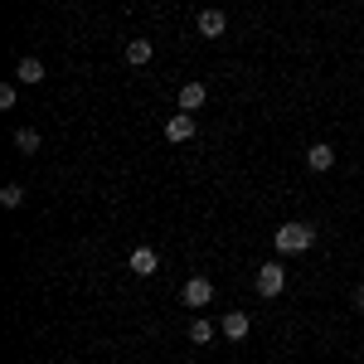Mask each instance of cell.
I'll return each instance as SVG.
<instances>
[{"label":"cell","mask_w":364,"mask_h":364,"mask_svg":"<svg viewBox=\"0 0 364 364\" xmlns=\"http://www.w3.org/2000/svg\"><path fill=\"white\" fill-rule=\"evenodd\" d=\"M0 204H5V209H20V204H25V185H5V190H0Z\"/></svg>","instance_id":"14"},{"label":"cell","mask_w":364,"mask_h":364,"mask_svg":"<svg viewBox=\"0 0 364 364\" xmlns=\"http://www.w3.org/2000/svg\"><path fill=\"white\" fill-rule=\"evenodd\" d=\"M282 287H287L282 262H262V267H257V296H282Z\"/></svg>","instance_id":"3"},{"label":"cell","mask_w":364,"mask_h":364,"mask_svg":"<svg viewBox=\"0 0 364 364\" xmlns=\"http://www.w3.org/2000/svg\"><path fill=\"white\" fill-rule=\"evenodd\" d=\"M248 331H252L248 311H224V321H219V336L224 340H248Z\"/></svg>","instance_id":"6"},{"label":"cell","mask_w":364,"mask_h":364,"mask_svg":"<svg viewBox=\"0 0 364 364\" xmlns=\"http://www.w3.org/2000/svg\"><path fill=\"white\" fill-rule=\"evenodd\" d=\"M214 336H219L214 321H195V326H190V345H214Z\"/></svg>","instance_id":"13"},{"label":"cell","mask_w":364,"mask_h":364,"mask_svg":"<svg viewBox=\"0 0 364 364\" xmlns=\"http://www.w3.org/2000/svg\"><path fill=\"white\" fill-rule=\"evenodd\" d=\"M355 306L364 311V282H360V287H355Z\"/></svg>","instance_id":"16"},{"label":"cell","mask_w":364,"mask_h":364,"mask_svg":"<svg viewBox=\"0 0 364 364\" xmlns=\"http://www.w3.org/2000/svg\"><path fill=\"white\" fill-rule=\"evenodd\" d=\"M204 97H209V87H204V83H185V87H180V112H199Z\"/></svg>","instance_id":"10"},{"label":"cell","mask_w":364,"mask_h":364,"mask_svg":"<svg viewBox=\"0 0 364 364\" xmlns=\"http://www.w3.org/2000/svg\"><path fill=\"white\" fill-rule=\"evenodd\" d=\"M272 243H277V252H282V257H296V252L316 248V224H282Z\"/></svg>","instance_id":"1"},{"label":"cell","mask_w":364,"mask_h":364,"mask_svg":"<svg viewBox=\"0 0 364 364\" xmlns=\"http://www.w3.org/2000/svg\"><path fill=\"white\" fill-rule=\"evenodd\" d=\"M151 58H156V44H151V39H132V44H127V63H132V68H146Z\"/></svg>","instance_id":"11"},{"label":"cell","mask_w":364,"mask_h":364,"mask_svg":"<svg viewBox=\"0 0 364 364\" xmlns=\"http://www.w3.org/2000/svg\"><path fill=\"white\" fill-rule=\"evenodd\" d=\"M166 141L170 146H185V141H195V112H175L166 122Z\"/></svg>","instance_id":"5"},{"label":"cell","mask_w":364,"mask_h":364,"mask_svg":"<svg viewBox=\"0 0 364 364\" xmlns=\"http://www.w3.org/2000/svg\"><path fill=\"white\" fill-rule=\"evenodd\" d=\"M127 267H132L136 277H151V272L161 267V257H156V248H132V257H127Z\"/></svg>","instance_id":"7"},{"label":"cell","mask_w":364,"mask_h":364,"mask_svg":"<svg viewBox=\"0 0 364 364\" xmlns=\"http://www.w3.org/2000/svg\"><path fill=\"white\" fill-rule=\"evenodd\" d=\"M306 166L316 170V175H321V170H331V166H336V146H326V141H316V146L306 151Z\"/></svg>","instance_id":"8"},{"label":"cell","mask_w":364,"mask_h":364,"mask_svg":"<svg viewBox=\"0 0 364 364\" xmlns=\"http://www.w3.org/2000/svg\"><path fill=\"white\" fill-rule=\"evenodd\" d=\"M180 301H185L190 311H204L209 301H214V282H209V277H190V282H185V291H180Z\"/></svg>","instance_id":"2"},{"label":"cell","mask_w":364,"mask_h":364,"mask_svg":"<svg viewBox=\"0 0 364 364\" xmlns=\"http://www.w3.org/2000/svg\"><path fill=\"white\" fill-rule=\"evenodd\" d=\"M15 102H20V87H15V83H5V87H0V112H10Z\"/></svg>","instance_id":"15"},{"label":"cell","mask_w":364,"mask_h":364,"mask_svg":"<svg viewBox=\"0 0 364 364\" xmlns=\"http://www.w3.org/2000/svg\"><path fill=\"white\" fill-rule=\"evenodd\" d=\"M195 29L204 34V39H224V29H228V15L219 10V5H209V10H199Z\"/></svg>","instance_id":"4"},{"label":"cell","mask_w":364,"mask_h":364,"mask_svg":"<svg viewBox=\"0 0 364 364\" xmlns=\"http://www.w3.org/2000/svg\"><path fill=\"white\" fill-rule=\"evenodd\" d=\"M39 146H44V141H39L34 127H20V132H15V151H20V156H34Z\"/></svg>","instance_id":"12"},{"label":"cell","mask_w":364,"mask_h":364,"mask_svg":"<svg viewBox=\"0 0 364 364\" xmlns=\"http://www.w3.org/2000/svg\"><path fill=\"white\" fill-rule=\"evenodd\" d=\"M15 83H29V87H34V83H44V63L25 54L20 63H15Z\"/></svg>","instance_id":"9"}]
</instances>
